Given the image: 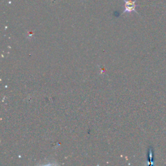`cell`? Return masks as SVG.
Returning <instances> with one entry per match:
<instances>
[{"mask_svg": "<svg viewBox=\"0 0 166 166\" xmlns=\"http://www.w3.org/2000/svg\"><path fill=\"white\" fill-rule=\"evenodd\" d=\"M125 2L124 5V11L123 13L125 12H136V13H138V12L136 11V7L138 6L136 4V0H134V1H130V0H123Z\"/></svg>", "mask_w": 166, "mask_h": 166, "instance_id": "6da1fadb", "label": "cell"}]
</instances>
